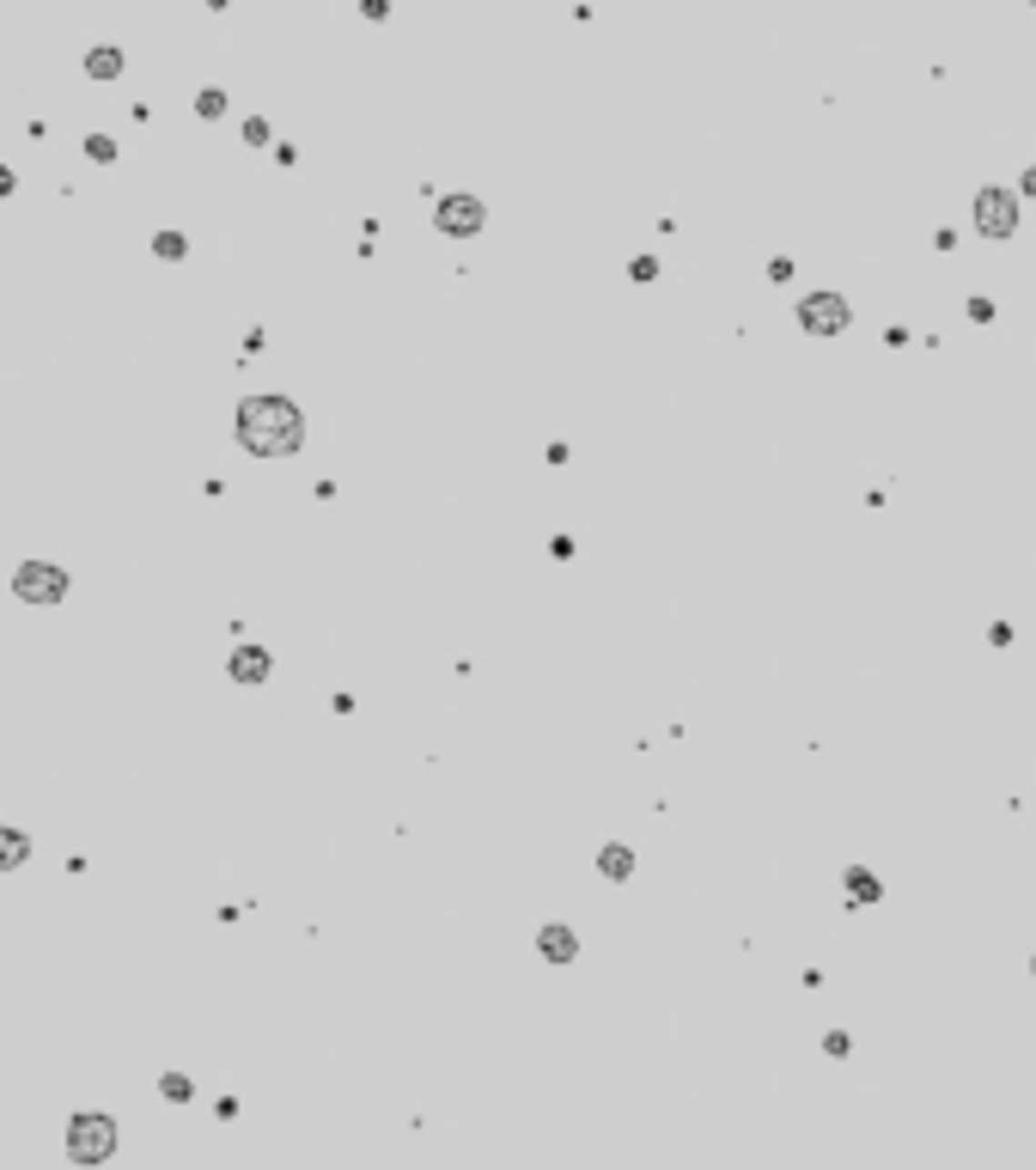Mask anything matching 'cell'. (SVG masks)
Returning a JSON list of instances; mask_svg holds the SVG:
<instances>
[{"instance_id":"1","label":"cell","mask_w":1036,"mask_h":1170,"mask_svg":"<svg viewBox=\"0 0 1036 1170\" xmlns=\"http://www.w3.org/2000/svg\"><path fill=\"white\" fill-rule=\"evenodd\" d=\"M299 408L287 403V397H250L238 408V439L256 451V458H287V451H299Z\"/></svg>"},{"instance_id":"2","label":"cell","mask_w":1036,"mask_h":1170,"mask_svg":"<svg viewBox=\"0 0 1036 1170\" xmlns=\"http://www.w3.org/2000/svg\"><path fill=\"white\" fill-rule=\"evenodd\" d=\"M116 1152V1122L110 1115H74V1128H67V1158L74 1165H104Z\"/></svg>"},{"instance_id":"3","label":"cell","mask_w":1036,"mask_h":1170,"mask_svg":"<svg viewBox=\"0 0 1036 1170\" xmlns=\"http://www.w3.org/2000/svg\"><path fill=\"white\" fill-rule=\"evenodd\" d=\"M13 591H19L25 604H55L61 591H67V573L49 561H25L19 573H13Z\"/></svg>"},{"instance_id":"4","label":"cell","mask_w":1036,"mask_h":1170,"mask_svg":"<svg viewBox=\"0 0 1036 1170\" xmlns=\"http://www.w3.org/2000/svg\"><path fill=\"white\" fill-rule=\"evenodd\" d=\"M975 226H981L988 238H1006V232H1012V196L981 189V202H975Z\"/></svg>"},{"instance_id":"5","label":"cell","mask_w":1036,"mask_h":1170,"mask_svg":"<svg viewBox=\"0 0 1036 1170\" xmlns=\"http://www.w3.org/2000/svg\"><path fill=\"white\" fill-rule=\"evenodd\" d=\"M799 318H805V329L830 336V329H841V323H848V305L835 299V293H817V299H805V311H799Z\"/></svg>"},{"instance_id":"6","label":"cell","mask_w":1036,"mask_h":1170,"mask_svg":"<svg viewBox=\"0 0 1036 1170\" xmlns=\"http://www.w3.org/2000/svg\"><path fill=\"white\" fill-rule=\"evenodd\" d=\"M439 226H446V232H476V226H482V202H476V196L439 202Z\"/></svg>"},{"instance_id":"7","label":"cell","mask_w":1036,"mask_h":1170,"mask_svg":"<svg viewBox=\"0 0 1036 1170\" xmlns=\"http://www.w3.org/2000/svg\"><path fill=\"white\" fill-rule=\"evenodd\" d=\"M31 860V835L25 829H0V872H13Z\"/></svg>"},{"instance_id":"8","label":"cell","mask_w":1036,"mask_h":1170,"mask_svg":"<svg viewBox=\"0 0 1036 1170\" xmlns=\"http://www.w3.org/2000/svg\"><path fill=\"white\" fill-rule=\"evenodd\" d=\"M232 677H238V683H263V677H268V652L244 646L238 659H232Z\"/></svg>"},{"instance_id":"9","label":"cell","mask_w":1036,"mask_h":1170,"mask_svg":"<svg viewBox=\"0 0 1036 1170\" xmlns=\"http://www.w3.org/2000/svg\"><path fill=\"white\" fill-rule=\"evenodd\" d=\"M85 74H92V80H116V74H122V49H110V43L92 49V55H85Z\"/></svg>"},{"instance_id":"10","label":"cell","mask_w":1036,"mask_h":1170,"mask_svg":"<svg viewBox=\"0 0 1036 1170\" xmlns=\"http://www.w3.org/2000/svg\"><path fill=\"white\" fill-rule=\"evenodd\" d=\"M153 250H159L165 263H177V257L189 250V244H183V232H159V238H153Z\"/></svg>"},{"instance_id":"11","label":"cell","mask_w":1036,"mask_h":1170,"mask_svg":"<svg viewBox=\"0 0 1036 1170\" xmlns=\"http://www.w3.org/2000/svg\"><path fill=\"white\" fill-rule=\"evenodd\" d=\"M543 951H548V957H573V939H568L561 927H548V933H543Z\"/></svg>"},{"instance_id":"12","label":"cell","mask_w":1036,"mask_h":1170,"mask_svg":"<svg viewBox=\"0 0 1036 1170\" xmlns=\"http://www.w3.org/2000/svg\"><path fill=\"white\" fill-rule=\"evenodd\" d=\"M85 153H92L98 165H110V159H116V141H110V135H92V141H85Z\"/></svg>"},{"instance_id":"13","label":"cell","mask_w":1036,"mask_h":1170,"mask_svg":"<svg viewBox=\"0 0 1036 1170\" xmlns=\"http://www.w3.org/2000/svg\"><path fill=\"white\" fill-rule=\"evenodd\" d=\"M196 110H202V116H220L226 98H220V92H202V98H196Z\"/></svg>"},{"instance_id":"14","label":"cell","mask_w":1036,"mask_h":1170,"mask_svg":"<svg viewBox=\"0 0 1036 1170\" xmlns=\"http://www.w3.org/2000/svg\"><path fill=\"white\" fill-rule=\"evenodd\" d=\"M165 1097H177V1104H183V1097H189V1079H177V1073H165Z\"/></svg>"},{"instance_id":"15","label":"cell","mask_w":1036,"mask_h":1170,"mask_svg":"<svg viewBox=\"0 0 1036 1170\" xmlns=\"http://www.w3.org/2000/svg\"><path fill=\"white\" fill-rule=\"evenodd\" d=\"M0 196H13V171L6 165H0Z\"/></svg>"}]
</instances>
